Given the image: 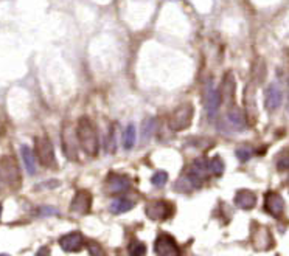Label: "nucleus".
I'll list each match as a JSON object with an SVG mask.
<instances>
[{
  "instance_id": "nucleus-28",
  "label": "nucleus",
  "mask_w": 289,
  "mask_h": 256,
  "mask_svg": "<svg viewBox=\"0 0 289 256\" xmlns=\"http://www.w3.org/2000/svg\"><path fill=\"white\" fill-rule=\"evenodd\" d=\"M36 256H52V252H50V249L48 247H41L37 250V253H36Z\"/></svg>"
},
{
  "instance_id": "nucleus-13",
  "label": "nucleus",
  "mask_w": 289,
  "mask_h": 256,
  "mask_svg": "<svg viewBox=\"0 0 289 256\" xmlns=\"http://www.w3.org/2000/svg\"><path fill=\"white\" fill-rule=\"evenodd\" d=\"M235 205L241 210H252L257 205V196L255 193L249 190H240L235 194Z\"/></svg>"
},
{
  "instance_id": "nucleus-11",
  "label": "nucleus",
  "mask_w": 289,
  "mask_h": 256,
  "mask_svg": "<svg viewBox=\"0 0 289 256\" xmlns=\"http://www.w3.org/2000/svg\"><path fill=\"white\" fill-rule=\"evenodd\" d=\"M59 245L64 252H79L84 245V236L79 231H70L59 238Z\"/></svg>"
},
{
  "instance_id": "nucleus-1",
  "label": "nucleus",
  "mask_w": 289,
  "mask_h": 256,
  "mask_svg": "<svg viewBox=\"0 0 289 256\" xmlns=\"http://www.w3.org/2000/svg\"><path fill=\"white\" fill-rule=\"evenodd\" d=\"M76 139L79 142L81 149L91 157H95L99 151V140L96 127L91 118L81 116L76 123Z\"/></svg>"
},
{
  "instance_id": "nucleus-25",
  "label": "nucleus",
  "mask_w": 289,
  "mask_h": 256,
  "mask_svg": "<svg viewBox=\"0 0 289 256\" xmlns=\"http://www.w3.org/2000/svg\"><path fill=\"white\" fill-rule=\"evenodd\" d=\"M87 249H89V253H91V256H106L104 250L101 249V245L96 244L95 241H89L87 242Z\"/></svg>"
},
{
  "instance_id": "nucleus-14",
  "label": "nucleus",
  "mask_w": 289,
  "mask_h": 256,
  "mask_svg": "<svg viewBox=\"0 0 289 256\" xmlns=\"http://www.w3.org/2000/svg\"><path fill=\"white\" fill-rule=\"evenodd\" d=\"M63 146H64V152L70 160H78V151H76V143H75V137L70 134V127H65L63 132Z\"/></svg>"
},
{
  "instance_id": "nucleus-12",
  "label": "nucleus",
  "mask_w": 289,
  "mask_h": 256,
  "mask_svg": "<svg viewBox=\"0 0 289 256\" xmlns=\"http://www.w3.org/2000/svg\"><path fill=\"white\" fill-rule=\"evenodd\" d=\"M283 103V93H282V88L278 87L277 84H272L267 87L266 90V95H264V104L269 111H277L278 107L282 106Z\"/></svg>"
},
{
  "instance_id": "nucleus-29",
  "label": "nucleus",
  "mask_w": 289,
  "mask_h": 256,
  "mask_svg": "<svg viewBox=\"0 0 289 256\" xmlns=\"http://www.w3.org/2000/svg\"><path fill=\"white\" fill-rule=\"evenodd\" d=\"M2 211H3V208H2V205H0V218H2Z\"/></svg>"
},
{
  "instance_id": "nucleus-4",
  "label": "nucleus",
  "mask_w": 289,
  "mask_h": 256,
  "mask_svg": "<svg viewBox=\"0 0 289 256\" xmlns=\"http://www.w3.org/2000/svg\"><path fill=\"white\" fill-rule=\"evenodd\" d=\"M34 147H36V154H37V159H39V162H41V165L45 166V168L55 170L58 166L56 155H55L53 144H52V142H50L48 137H45V135L36 137Z\"/></svg>"
},
{
  "instance_id": "nucleus-15",
  "label": "nucleus",
  "mask_w": 289,
  "mask_h": 256,
  "mask_svg": "<svg viewBox=\"0 0 289 256\" xmlns=\"http://www.w3.org/2000/svg\"><path fill=\"white\" fill-rule=\"evenodd\" d=\"M227 121L235 131L246 129V116L241 112V109H238V107H232V109L227 112Z\"/></svg>"
},
{
  "instance_id": "nucleus-26",
  "label": "nucleus",
  "mask_w": 289,
  "mask_h": 256,
  "mask_svg": "<svg viewBox=\"0 0 289 256\" xmlns=\"http://www.w3.org/2000/svg\"><path fill=\"white\" fill-rule=\"evenodd\" d=\"M277 168L280 171H288V151H283L277 159Z\"/></svg>"
},
{
  "instance_id": "nucleus-5",
  "label": "nucleus",
  "mask_w": 289,
  "mask_h": 256,
  "mask_svg": "<svg viewBox=\"0 0 289 256\" xmlns=\"http://www.w3.org/2000/svg\"><path fill=\"white\" fill-rule=\"evenodd\" d=\"M146 216L151 221H166L174 214V205L168 200H151L145 208Z\"/></svg>"
},
{
  "instance_id": "nucleus-21",
  "label": "nucleus",
  "mask_w": 289,
  "mask_h": 256,
  "mask_svg": "<svg viewBox=\"0 0 289 256\" xmlns=\"http://www.w3.org/2000/svg\"><path fill=\"white\" fill-rule=\"evenodd\" d=\"M135 139H137V134H135V127L134 124H129L126 129H125V134H123V146L125 149H131L135 143Z\"/></svg>"
},
{
  "instance_id": "nucleus-3",
  "label": "nucleus",
  "mask_w": 289,
  "mask_h": 256,
  "mask_svg": "<svg viewBox=\"0 0 289 256\" xmlns=\"http://www.w3.org/2000/svg\"><path fill=\"white\" fill-rule=\"evenodd\" d=\"M0 182L16 188L21 185V170L13 155L0 157Z\"/></svg>"
},
{
  "instance_id": "nucleus-20",
  "label": "nucleus",
  "mask_w": 289,
  "mask_h": 256,
  "mask_svg": "<svg viewBox=\"0 0 289 256\" xmlns=\"http://www.w3.org/2000/svg\"><path fill=\"white\" fill-rule=\"evenodd\" d=\"M224 162L221 160V157H213V159H208L207 160V170H208V174H213L216 177L223 175L224 174Z\"/></svg>"
},
{
  "instance_id": "nucleus-2",
  "label": "nucleus",
  "mask_w": 289,
  "mask_h": 256,
  "mask_svg": "<svg viewBox=\"0 0 289 256\" xmlns=\"http://www.w3.org/2000/svg\"><path fill=\"white\" fill-rule=\"evenodd\" d=\"M194 116V107L192 103H184L181 106H177L174 112L169 116V127L176 132L185 131L192 126Z\"/></svg>"
},
{
  "instance_id": "nucleus-30",
  "label": "nucleus",
  "mask_w": 289,
  "mask_h": 256,
  "mask_svg": "<svg viewBox=\"0 0 289 256\" xmlns=\"http://www.w3.org/2000/svg\"><path fill=\"white\" fill-rule=\"evenodd\" d=\"M0 256H9V255H5V253H3V255H0Z\"/></svg>"
},
{
  "instance_id": "nucleus-24",
  "label": "nucleus",
  "mask_w": 289,
  "mask_h": 256,
  "mask_svg": "<svg viewBox=\"0 0 289 256\" xmlns=\"http://www.w3.org/2000/svg\"><path fill=\"white\" fill-rule=\"evenodd\" d=\"M168 182V174L165 171H157L153 177H151V183L154 186H163Z\"/></svg>"
},
{
  "instance_id": "nucleus-16",
  "label": "nucleus",
  "mask_w": 289,
  "mask_h": 256,
  "mask_svg": "<svg viewBox=\"0 0 289 256\" xmlns=\"http://www.w3.org/2000/svg\"><path fill=\"white\" fill-rule=\"evenodd\" d=\"M219 106H221V93H219L216 88L210 87V88H208V92H207V96H205L207 112L210 114V115H213L218 111Z\"/></svg>"
},
{
  "instance_id": "nucleus-22",
  "label": "nucleus",
  "mask_w": 289,
  "mask_h": 256,
  "mask_svg": "<svg viewBox=\"0 0 289 256\" xmlns=\"http://www.w3.org/2000/svg\"><path fill=\"white\" fill-rule=\"evenodd\" d=\"M128 253L129 256H145L146 255V245L142 241H131L128 245Z\"/></svg>"
},
{
  "instance_id": "nucleus-9",
  "label": "nucleus",
  "mask_w": 289,
  "mask_h": 256,
  "mask_svg": "<svg viewBox=\"0 0 289 256\" xmlns=\"http://www.w3.org/2000/svg\"><path fill=\"white\" fill-rule=\"evenodd\" d=\"M131 188V179L125 174L111 172L106 179V191L109 194H122Z\"/></svg>"
},
{
  "instance_id": "nucleus-23",
  "label": "nucleus",
  "mask_w": 289,
  "mask_h": 256,
  "mask_svg": "<svg viewBox=\"0 0 289 256\" xmlns=\"http://www.w3.org/2000/svg\"><path fill=\"white\" fill-rule=\"evenodd\" d=\"M235 155L238 157V160H240L241 163H246L252 157V147L243 146V147H240V149L235 151Z\"/></svg>"
},
{
  "instance_id": "nucleus-27",
  "label": "nucleus",
  "mask_w": 289,
  "mask_h": 256,
  "mask_svg": "<svg viewBox=\"0 0 289 256\" xmlns=\"http://www.w3.org/2000/svg\"><path fill=\"white\" fill-rule=\"evenodd\" d=\"M37 214L39 216H58L59 213L53 206H41V208L37 210Z\"/></svg>"
},
{
  "instance_id": "nucleus-7",
  "label": "nucleus",
  "mask_w": 289,
  "mask_h": 256,
  "mask_svg": "<svg viewBox=\"0 0 289 256\" xmlns=\"http://www.w3.org/2000/svg\"><path fill=\"white\" fill-rule=\"evenodd\" d=\"M154 250L157 256H181V249L176 239L168 233H161L154 242Z\"/></svg>"
},
{
  "instance_id": "nucleus-19",
  "label": "nucleus",
  "mask_w": 289,
  "mask_h": 256,
  "mask_svg": "<svg viewBox=\"0 0 289 256\" xmlns=\"http://www.w3.org/2000/svg\"><path fill=\"white\" fill-rule=\"evenodd\" d=\"M233 93H235V81H233L232 73H228L227 78L223 81V96H221V101H223V98H224L227 103H232Z\"/></svg>"
},
{
  "instance_id": "nucleus-6",
  "label": "nucleus",
  "mask_w": 289,
  "mask_h": 256,
  "mask_svg": "<svg viewBox=\"0 0 289 256\" xmlns=\"http://www.w3.org/2000/svg\"><path fill=\"white\" fill-rule=\"evenodd\" d=\"M251 242L255 250H269L274 245V238L267 227L254 222L251 230Z\"/></svg>"
},
{
  "instance_id": "nucleus-10",
  "label": "nucleus",
  "mask_w": 289,
  "mask_h": 256,
  "mask_svg": "<svg viewBox=\"0 0 289 256\" xmlns=\"http://www.w3.org/2000/svg\"><path fill=\"white\" fill-rule=\"evenodd\" d=\"M264 210L274 216V218H282V214L285 211V200L278 193H274V191H269L266 196H264Z\"/></svg>"
},
{
  "instance_id": "nucleus-17",
  "label": "nucleus",
  "mask_w": 289,
  "mask_h": 256,
  "mask_svg": "<svg viewBox=\"0 0 289 256\" xmlns=\"http://www.w3.org/2000/svg\"><path fill=\"white\" fill-rule=\"evenodd\" d=\"M134 208V202L131 199H126V198H118L115 200H112L111 203V211L114 214H123V213H128Z\"/></svg>"
},
{
  "instance_id": "nucleus-18",
  "label": "nucleus",
  "mask_w": 289,
  "mask_h": 256,
  "mask_svg": "<svg viewBox=\"0 0 289 256\" xmlns=\"http://www.w3.org/2000/svg\"><path fill=\"white\" fill-rule=\"evenodd\" d=\"M21 154H22V159H24V163H25V170L30 175H34L36 174V159L30 149L28 146H22L21 147Z\"/></svg>"
},
{
  "instance_id": "nucleus-8",
  "label": "nucleus",
  "mask_w": 289,
  "mask_h": 256,
  "mask_svg": "<svg viewBox=\"0 0 289 256\" xmlns=\"http://www.w3.org/2000/svg\"><path fill=\"white\" fill-rule=\"evenodd\" d=\"M92 208V194L87 190H79L73 196L70 203V211L79 216H84Z\"/></svg>"
}]
</instances>
